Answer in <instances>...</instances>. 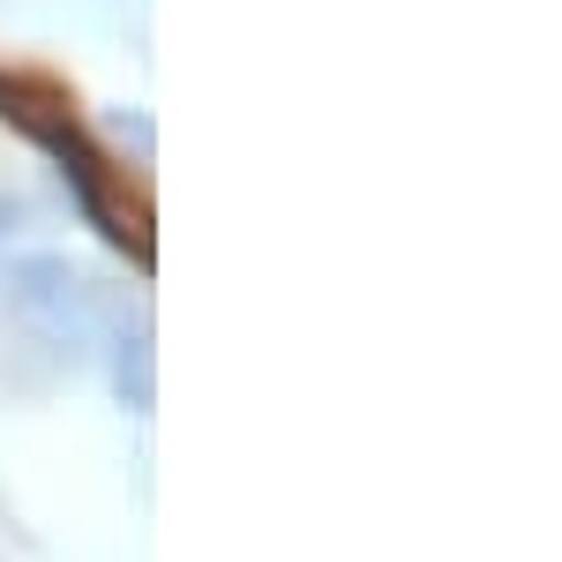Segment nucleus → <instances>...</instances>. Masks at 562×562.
<instances>
[{
	"instance_id": "5",
	"label": "nucleus",
	"mask_w": 562,
	"mask_h": 562,
	"mask_svg": "<svg viewBox=\"0 0 562 562\" xmlns=\"http://www.w3.org/2000/svg\"><path fill=\"white\" fill-rule=\"evenodd\" d=\"M15 217H23V203H0V233H15Z\"/></svg>"
},
{
	"instance_id": "1",
	"label": "nucleus",
	"mask_w": 562,
	"mask_h": 562,
	"mask_svg": "<svg viewBox=\"0 0 562 562\" xmlns=\"http://www.w3.org/2000/svg\"><path fill=\"white\" fill-rule=\"evenodd\" d=\"M31 143H38L45 158L60 166L68 195H76V211L98 225V240H105V248H121L135 270H150V262H158V248H150V217H143V203H135V195H121V173L98 158V143L76 128V113H53Z\"/></svg>"
},
{
	"instance_id": "3",
	"label": "nucleus",
	"mask_w": 562,
	"mask_h": 562,
	"mask_svg": "<svg viewBox=\"0 0 562 562\" xmlns=\"http://www.w3.org/2000/svg\"><path fill=\"white\" fill-rule=\"evenodd\" d=\"M113 390H121V405H128V413H150V405H158L150 330H143V323H128V315H113Z\"/></svg>"
},
{
	"instance_id": "4",
	"label": "nucleus",
	"mask_w": 562,
	"mask_h": 562,
	"mask_svg": "<svg viewBox=\"0 0 562 562\" xmlns=\"http://www.w3.org/2000/svg\"><path fill=\"white\" fill-rule=\"evenodd\" d=\"M53 113H68V98L53 83H38V76H0V121L15 135H38Z\"/></svg>"
},
{
	"instance_id": "2",
	"label": "nucleus",
	"mask_w": 562,
	"mask_h": 562,
	"mask_svg": "<svg viewBox=\"0 0 562 562\" xmlns=\"http://www.w3.org/2000/svg\"><path fill=\"white\" fill-rule=\"evenodd\" d=\"M8 307L23 315L31 338H45V346L68 352V360L90 346V323H98L83 270H76L68 256H23L15 270H8Z\"/></svg>"
}]
</instances>
